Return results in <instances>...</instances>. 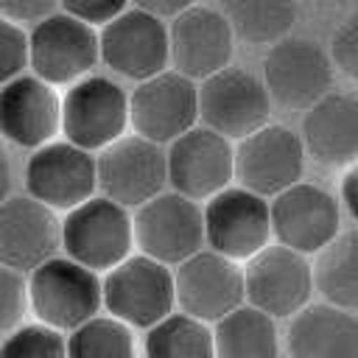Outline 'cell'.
<instances>
[{"label": "cell", "instance_id": "6da1fadb", "mask_svg": "<svg viewBox=\"0 0 358 358\" xmlns=\"http://www.w3.org/2000/svg\"><path fill=\"white\" fill-rule=\"evenodd\" d=\"M28 310L34 319L62 336L95 319L103 308L101 274L73 263L64 255L45 260L28 277Z\"/></svg>", "mask_w": 358, "mask_h": 358}, {"label": "cell", "instance_id": "7a4b0ae2", "mask_svg": "<svg viewBox=\"0 0 358 358\" xmlns=\"http://www.w3.org/2000/svg\"><path fill=\"white\" fill-rule=\"evenodd\" d=\"M101 299L106 316L131 330H151L176 310L173 268L140 252L129 255L101 277Z\"/></svg>", "mask_w": 358, "mask_h": 358}, {"label": "cell", "instance_id": "3957f363", "mask_svg": "<svg viewBox=\"0 0 358 358\" xmlns=\"http://www.w3.org/2000/svg\"><path fill=\"white\" fill-rule=\"evenodd\" d=\"M129 131V92L109 76H87L62 92V140L98 154Z\"/></svg>", "mask_w": 358, "mask_h": 358}, {"label": "cell", "instance_id": "277c9868", "mask_svg": "<svg viewBox=\"0 0 358 358\" xmlns=\"http://www.w3.org/2000/svg\"><path fill=\"white\" fill-rule=\"evenodd\" d=\"M62 249L73 263L106 274L134 249L131 213L103 196H92L62 218Z\"/></svg>", "mask_w": 358, "mask_h": 358}, {"label": "cell", "instance_id": "5b68a950", "mask_svg": "<svg viewBox=\"0 0 358 358\" xmlns=\"http://www.w3.org/2000/svg\"><path fill=\"white\" fill-rule=\"evenodd\" d=\"M260 81L271 106L308 112L333 90V62L319 42L308 36H285L266 50Z\"/></svg>", "mask_w": 358, "mask_h": 358}, {"label": "cell", "instance_id": "8992f818", "mask_svg": "<svg viewBox=\"0 0 358 358\" xmlns=\"http://www.w3.org/2000/svg\"><path fill=\"white\" fill-rule=\"evenodd\" d=\"M271 117V101L260 81L246 67H224L215 76L199 81V126L238 143Z\"/></svg>", "mask_w": 358, "mask_h": 358}, {"label": "cell", "instance_id": "52a82bcc", "mask_svg": "<svg viewBox=\"0 0 358 358\" xmlns=\"http://www.w3.org/2000/svg\"><path fill=\"white\" fill-rule=\"evenodd\" d=\"M134 246L140 255L176 268L187 257L204 249V218L201 204L165 190L134 210L131 215Z\"/></svg>", "mask_w": 358, "mask_h": 358}, {"label": "cell", "instance_id": "ba28073f", "mask_svg": "<svg viewBox=\"0 0 358 358\" xmlns=\"http://www.w3.org/2000/svg\"><path fill=\"white\" fill-rule=\"evenodd\" d=\"M98 62V31L64 14L62 8L28 31L31 76L56 90L92 76Z\"/></svg>", "mask_w": 358, "mask_h": 358}, {"label": "cell", "instance_id": "9c48e42d", "mask_svg": "<svg viewBox=\"0 0 358 358\" xmlns=\"http://www.w3.org/2000/svg\"><path fill=\"white\" fill-rule=\"evenodd\" d=\"M98 56L115 76L134 84L148 81L171 64L168 25L137 3H126V8L98 31Z\"/></svg>", "mask_w": 358, "mask_h": 358}, {"label": "cell", "instance_id": "30bf717a", "mask_svg": "<svg viewBox=\"0 0 358 358\" xmlns=\"http://www.w3.org/2000/svg\"><path fill=\"white\" fill-rule=\"evenodd\" d=\"M95 176L103 199L126 210H137L154 196L165 193V148L137 134H123L95 154Z\"/></svg>", "mask_w": 358, "mask_h": 358}, {"label": "cell", "instance_id": "8fae6325", "mask_svg": "<svg viewBox=\"0 0 358 358\" xmlns=\"http://www.w3.org/2000/svg\"><path fill=\"white\" fill-rule=\"evenodd\" d=\"M268 221L280 246L310 257L341 232V204L322 185L296 182L268 199Z\"/></svg>", "mask_w": 358, "mask_h": 358}, {"label": "cell", "instance_id": "7c38bea8", "mask_svg": "<svg viewBox=\"0 0 358 358\" xmlns=\"http://www.w3.org/2000/svg\"><path fill=\"white\" fill-rule=\"evenodd\" d=\"M204 218V249L232 260L246 263L257 252L271 243V221H268V201L229 185L218 196L201 204Z\"/></svg>", "mask_w": 358, "mask_h": 358}, {"label": "cell", "instance_id": "4fadbf2b", "mask_svg": "<svg viewBox=\"0 0 358 358\" xmlns=\"http://www.w3.org/2000/svg\"><path fill=\"white\" fill-rule=\"evenodd\" d=\"M199 126V84L165 70L148 81L134 84L129 92V129L131 134L168 145L185 131Z\"/></svg>", "mask_w": 358, "mask_h": 358}, {"label": "cell", "instance_id": "5bb4252c", "mask_svg": "<svg viewBox=\"0 0 358 358\" xmlns=\"http://www.w3.org/2000/svg\"><path fill=\"white\" fill-rule=\"evenodd\" d=\"M305 157L308 154L294 129L282 123H266L255 134L235 143L238 187L268 201L291 185L302 182Z\"/></svg>", "mask_w": 358, "mask_h": 358}, {"label": "cell", "instance_id": "9a60e30c", "mask_svg": "<svg viewBox=\"0 0 358 358\" xmlns=\"http://www.w3.org/2000/svg\"><path fill=\"white\" fill-rule=\"evenodd\" d=\"M246 305L271 319H291L310 305L313 268L305 255H296L280 243H268L252 260L243 263Z\"/></svg>", "mask_w": 358, "mask_h": 358}, {"label": "cell", "instance_id": "2e32d148", "mask_svg": "<svg viewBox=\"0 0 358 358\" xmlns=\"http://www.w3.org/2000/svg\"><path fill=\"white\" fill-rule=\"evenodd\" d=\"M165 165L171 190L199 204L235 182V145L204 126H193L168 143Z\"/></svg>", "mask_w": 358, "mask_h": 358}, {"label": "cell", "instance_id": "e0dca14e", "mask_svg": "<svg viewBox=\"0 0 358 358\" xmlns=\"http://www.w3.org/2000/svg\"><path fill=\"white\" fill-rule=\"evenodd\" d=\"M25 196L53 213H70L98 196L95 154L76 148L67 140H53L31 151L25 162Z\"/></svg>", "mask_w": 358, "mask_h": 358}, {"label": "cell", "instance_id": "ac0fdd59", "mask_svg": "<svg viewBox=\"0 0 358 358\" xmlns=\"http://www.w3.org/2000/svg\"><path fill=\"white\" fill-rule=\"evenodd\" d=\"M173 294L179 313L213 327L246 302L243 266L201 249L173 268Z\"/></svg>", "mask_w": 358, "mask_h": 358}, {"label": "cell", "instance_id": "d6986e66", "mask_svg": "<svg viewBox=\"0 0 358 358\" xmlns=\"http://www.w3.org/2000/svg\"><path fill=\"white\" fill-rule=\"evenodd\" d=\"M168 48L173 70L199 84L229 67L235 36L221 8L190 3L176 20L168 22Z\"/></svg>", "mask_w": 358, "mask_h": 358}, {"label": "cell", "instance_id": "ffe728a7", "mask_svg": "<svg viewBox=\"0 0 358 358\" xmlns=\"http://www.w3.org/2000/svg\"><path fill=\"white\" fill-rule=\"evenodd\" d=\"M62 249V218L20 193L0 204V266L31 274Z\"/></svg>", "mask_w": 358, "mask_h": 358}, {"label": "cell", "instance_id": "44dd1931", "mask_svg": "<svg viewBox=\"0 0 358 358\" xmlns=\"http://www.w3.org/2000/svg\"><path fill=\"white\" fill-rule=\"evenodd\" d=\"M62 134V95L31 73L0 87V140L36 151Z\"/></svg>", "mask_w": 358, "mask_h": 358}, {"label": "cell", "instance_id": "7402d4cb", "mask_svg": "<svg viewBox=\"0 0 358 358\" xmlns=\"http://www.w3.org/2000/svg\"><path fill=\"white\" fill-rule=\"evenodd\" d=\"M305 154L322 168H350L358 162V95L330 90L302 115L299 131Z\"/></svg>", "mask_w": 358, "mask_h": 358}, {"label": "cell", "instance_id": "603a6c76", "mask_svg": "<svg viewBox=\"0 0 358 358\" xmlns=\"http://www.w3.org/2000/svg\"><path fill=\"white\" fill-rule=\"evenodd\" d=\"M285 350L291 358H358V316L327 302H310L291 316Z\"/></svg>", "mask_w": 358, "mask_h": 358}, {"label": "cell", "instance_id": "cb8c5ba5", "mask_svg": "<svg viewBox=\"0 0 358 358\" xmlns=\"http://www.w3.org/2000/svg\"><path fill=\"white\" fill-rule=\"evenodd\" d=\"M215 358H280V333L271 316L241 305L213 324Z\"/></svg>", "mask_w": 358, "mask_h": 358}, {"label": "cell", "instance_id": "d4e9b609", "mask_svg": "<svg viewBox=\"0 0 358 358\" xmlns=\"http://www.w3.org/2000/svg\"><path fill=\"white\" fill-rule=\"evenodd\" d=\"M313 288L341 310H358V227L341 229L313 260Z\"/></svg>", "mask_w": 358, "mask_h": 358}, {"label": "cell", "instance_id": "484cf974", "mask_svg": "<svg viewBox=\"0 0 358 358\" xmlns=\"http://www.w3.org/2000/svg\"><path fill=\"white\" fill-rule=\"evenodd\" d=\"M232 36L246 45H277L291 36L296 22V6L291 3H266V0H232L221 6Z\"/></svg>", "mask_w": 358, "mask_h": 358}, {"label": "cell", "instance_id": "4316f807", "mask_svg": "<svg viewBox=\"0 0 358 358\" xmlns=\"http://www.w3.org/2000/svg\"><path fill=\"white\" fill-rule=\"evenodd\" d=\"M143 352L145 358H215L213 327L173 310L145 330Z\"/></svg>", "mask_w": 358, "mask_h": 358}, {"label": "cell", "instance_id": "83f0119b", "mask_svg": "<svg viewBox=\"0 0 358 358\" xmlns=\"http://www.w3.org/2000/svg\"><path fill=\"white\" fill-rule=\"evenodd\" d=\"M67 358H137L134 330L98 313L67 333Z\"/></svg>", "mask_w": 358, "mask_h": 358}, {"label": "cell", "instance_id": "f1b7e54d", "mask_svg": "<svg viewBox=\"0 0 358 358\" xmlns=\"http://www.w3.org/2000/svg\"><path fill=\"white\" fill-rule=\"evenodd\" d=\"M0 358H67V336L39 322H25L3 338Z\"/></svg>", "mask_w": 358, "mask_h": 358}, {"label": "cell", "instance_id": "f546056e", "mask_svg": "<svg viewBox=\"0 0 358 358\" xmlns=\"http://www.w3.org/2000/svg\"><path fill=\"white\" fill-rule=\"evenodd\" d=\"M28 280L20 271L0 266V336L14 333L28 316Z\"/></svg>", "mask_w": 358, "mask_h": 358}, {"label": "cell", "instance_id": "4dcf8cb0", "mask_svg": "<svg viewBox=\"0 0 358 358\" xmlns=\"http://www.w3.org/2000/svg\"><path fill=\"white\" fill-rule=\"evenodd\" d=\"M327 56L333 62V70H338L350 81H358V6L336 25Z\"/></svg>", "mask_w": 358, "mask_h": 358}, {"label": "cell", "instance_id": "1f68e13d", "mask_svg": "<svg viewBox=\"0 0 358 358\" xmlns=\"http://www.w3.org/2000/svg\"><path fill=\"white\" fill-rule=\"evenodd\" d=\"M28 67V31L0 17V87Z\"/></svg>", "mask_w": 358, "mask_h": 358}, {"label": "cell", "instance_id": "d6a6232c", "mask_svg": "<svg viewBox=\"0 0 358 358\" xmlns=\"http://www.w3.org/2000/svg\"><path fill=\"white\" fill-rule=\"evenodd\" d=\"M59 8L70 17H76L78 22L90 25L92 31H101L103 25H109L123 8L126 3H117V0H101V3H87V0H67V3H59Z\"/></svg>", "mask_w": 358, "mask_h": 358}, {"label": "cell", "instance_id": "836d02e7", "mask_svg": "<svg viewBox=\"0 0 358 358\" xmlns=\"http://www.w3.org/2000/svg\"><path fill=\"white\" fill-rule=\"evenodd\" d=\"M53 11H59V3L53 0H6L0 3V17H6L8 22L20 25V28H34L42 20H48Z\"/></svg>", "mask_w": 358, "mask_h": 358}, {"label": "cell", "instance_id": "e575fe53", "mask_svg": "<svg viewBox=\"0 0 358 358\" xmlns=\"http://www.w3.org/2000/svg\"><path fill=\"white\" fill-rule=\"evenodd\" d=\"M338 201L344 204V210L350 213V218L358 224V162H352L338 185Z\"/></svg>", "mask_w": 358, "mask_h": 358}, {"label": "cell", "instance_id": "d590c367", "mask_svg": "<svg viewBox=\"0 0 358 358\" xmlns=\"http://www.w3.org/2000/svg\"><path fill=\"white\" fill-rule=\"evenodd\" d=\"M143 11H148L151 17H157L159 22H171V20H176L190 3H182V0H145V3H137Z\"/></svg>", "mask_w": 358, "mask_h": 358}, {"label": "cell", "instance_id": "8d00e7d4", "mask_svg": "<svg viewBox=\"0 0 358 358\" xmlns=\"http://www.w3.org/2000/svg\"><path fill=\"white\" fill-rule=\"evenodd\" d=\"M11 185H14V168H11V157L6 143L0 140V204L11 196Z\"/></svg>", "mask_w": 358, "mask_h": 358}]
</instances>
